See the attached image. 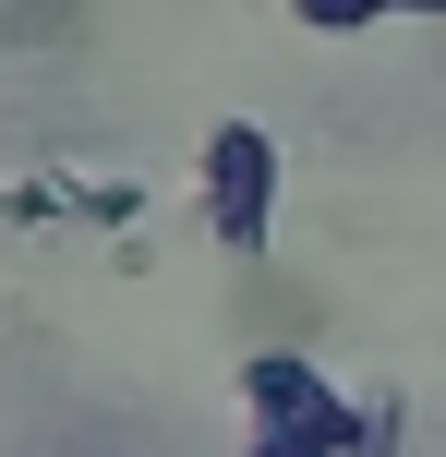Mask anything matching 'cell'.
<instances>
[{"instance_id": "5b68a950", "label": "cell", "mask_w": 446, "mask_h": 457, "mask_svg": "<svg viewBox=\"0 0 446 457\" xmlns=\"http://www.w3.org/2000/svg\"><path fill=\"white\" fill-rule=\"evenodd\" d=\"M399 434H410L399 397H350V457H399Z\"/></svg>"}, {"instance_id": "277c9868", "label": "cell", "mask_w": 446, "mask_h": 457, "mask_svg": "<svg viewBox=\"0 0 446 457\" xmlns=\"http://www.w3.org/2000/svg\"><path fill=\"white\" fill-rule=\"evenodd\" d=\"M314 37H350V24H386V12H446V0H290Z\"/></svg>"}, {"instance_id": "3957f363", "label": "cell", "mask_w": 446, "mask_h": 457, "mask_svg": "<svg viewBox=\"0 0 446 457\" xmlns=\"http://www.w3.org/2000/svg\"><path fill=\"white\" fill-rule=\"evenodd\" d=\"M241 457H350V397L314 410V421H254V445H241Z\"/></svg>"}, {"instance_id": "8992f818", "label": "cell", "mask_w": 446, "mask_h": 457, "mask_svg": "<svg viewBox=\"0 0 446 457\" xmlns=\"http://www.w3.org/2000/svg\"><path fill=\"white\" fill-rule=\"evenodd\" d=\"M72 205H85L97 228H133L145 217V181H72Z\"/></svg>"}, {"instance_id": "7a4b0ae2", "label": "cell", "mask_w": 446, "mask_h": 457, "mask_svg": "<svg viewBox=\"0 0 446 457\" xmlns=\"http://www.w3.org/2000/svg\"><path fill=\"white\" fill-rule=\"evenodd\" d=\"M241 410L254 421H314V410H338V386L302 349H254V361H241Z\"/></svg>"}, {"instance_id": "6da1fadb", "label": "cell", "mask_w": 446, "mask_h": 457, "mask_svg": "<svg viewBox=\"0 0 446 457\" xmlns=\"http://www.w3.org/2000/svg\"><path fill=\"white\" fill-rule=\"evenodd\" d=\"M193 205L230 253H265V228H278V145L254 133V120H217L206 157H193Z\"/></svg>"}]
</instances>
